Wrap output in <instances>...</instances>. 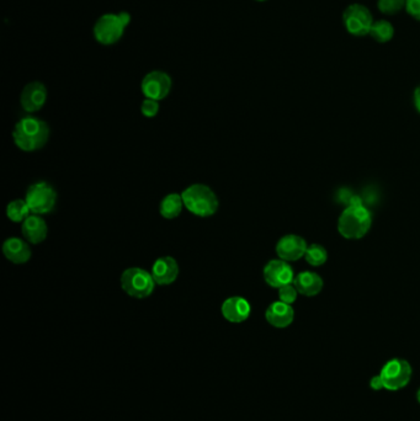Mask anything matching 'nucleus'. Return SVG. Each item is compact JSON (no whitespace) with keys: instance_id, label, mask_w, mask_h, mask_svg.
Here are the masks:
<instances>
[{"instance_id":"nucleus-28","label":"nucleus","mask_w":420,"mask_h":421,"mask_svg":"<svg viewBox=\"0 0 420 421\" xmlns=\"http://www.w3.org/2000/svg\"><path fill=\"white\" fill-rule=\"evenodd\" d=\"M414 106H416V111L420 113V85L416 87V92H414Z\"/></svg>"},{"instance_id":"nucleus-6","label":"nucleus","mask_w":420,"mask_h":421,"mask_svg":"<svg viewBox=\"0 0 420 421\" xmlns=\"http://www.w3.org/2000/svg\"><path fill=\"white\" fill-rule=\"evenodd\" d=\"M25 201L32 215H47L56 206L57 192L46 182H36L27 189Z\"/></svg>"},{"instance_id":"nucleus-3","label":"nucleus","mask_w":420,"mask_h":421,"mask_svg":"<svg viewBox=\"0 0 420 421\" xmlns=\"http://www.w3.org/2000/svg\"><path fill=\"white\" fill-rule=\"evenodd\" d=\"M181 197L187 210L201 218L215 215L220 206L215 192L202 184H194L187 187L181 194Z\"/></svg>"},{"instance_id":"nucleus-23","label":"nucleus","mask_w":420,"mask_h":421,"mask_svg":"<svg viewBox=\"0 0 420 421\" xmlns=\"http://www.w3.org/2000/svg\"><path fill=\"white\" fill-rule=\"evenodd\" d=\"M377 8L382 14L395 15L406 8V0H377Z\"/></svg>"},{"instance_id":"nucleus-19","label":"nucleus","mask_w":420,"mask_h":421,"mask_svg":"<svg viewBox=\"0 0 420 421\" xmlns=\"http://www.w3.org/2000/svg\"><path fill=\"white\" fill-rule=\"evenodd\" d=\"M183 197L179 194H169L161 200L159 205V213L166 220H174L180 215L181 210L184 208Z\"/></svg>"},{"instance_id":"nucleus-24","label":"nucleus","mask_w":420,"mask_h":421,"mask_svg":"<svg viewBox=\"0 0 420 421\" xmlns=\"http://www.w3.org/2000/svg\"><path fill=\"white\" fill-rule=\"evenodd\" d=\"M298 291L293 284H286L279 289V299L283 303L292 304L297 299Z\"/></svg>"},{"instance_id":"nucleus-11","label":"nucleus","mask_w":420,"mask_h":421,"mask_svg":"<svg viewBox=\"0 0 420 421\" xmlns=\"http://www.w3.org/2000/svg\"><path fill=\"white\" fill-rule=\"evenodd\" d=\"M47 100V89L41 82H31L27 84L20 95L21 108L26 113H37L44 108Z\"/></svg>"},{"instance_id":"nucleus-10","label":"nucleus","mask_w":420,"mask_h":421,"mask_svg":"<svg viewBox=\"0 0 420 421\" xmlns=\"http://www.w3.org/2000/svg\"><path fill=\"white\" fill-rule=\"evenodd\" d=\"M264 279L266 284L279 289L283 286L292 284L295 279L293 270L288 261L285 260H270L268 264L265 265Z\"/></svg>"},{"instance_id":"nucleus-26","label":"nucleus","mask_w":420,"mask_h":421,"mask_svg":"<svg viewBox=\"0 0 420 421\" xmlns=\"http://www.w3.org/2000/svg\"><path fill=\"white\" fill-rule=\"evenodd\" d=\"M406 10L413 19L420 21V0H406Z\"/></svg>"},{"instance_id":"nucleus-7","label":"nucleus","mask_w":420,"mask_h":421,"mask_svg":"<svg viewBox=\"0 0 420 421\" xmlns=\"http://www.w3.org/2000/svg\"><path fill=\"white\" fill-rule=\"evenodd\" d=\"M387 391H398L411 382V363L403 358H392L385 363L380 372Z\"/></svg>"},{"instance_id":"nucleus-22","label":"nucleus","mask_w":420,"mask_h":421,"mask_svg":"<svg viewBox=\"0 0 420 421\" xmlns=\"http://www.w3.org/2000/svg\"><path fill=\"white\" fill-rule=\"evenodd\" d=\"M306 261L312 266H321L326 264L328 259V253L323 245L312 244L308 246L304 254Z\"/></svg>"},{"instance_id":"nucleus-16","label":"nucleus","mask_w":420,"mask_h":421,"mask_svg":"<svg viewBox=\"0 0 420 421\" xmlns=\"http://www.w3.org/2000/svg\"><path fill=\"white\" fill-rule=\"evenodd\" d=\"M266 322L275 328H288L295 319V310L291 304L283 303L281 301L270 304L265 312Z\"/></svg>"},{"instance_id":"nucleus-5","label":"nucleus","mask_w":420,"mask_h":421,"mask_svg":"<svg viewBox=\"0 0 420 421\" xmlns=\"http://www.w3.org/2000/svg\"><path fill=\"white\" fill-rule=\"evenodd\" d=\"M120 284L125 294L136 299L149 297L156 287V282L152 277L151 272L141 268H130L125 270L121 275Z\"/></svg>"},{"instance_id":"nucleus-27","label":"nucleus","mask_w":420,"mask_h":421,"mask_svg":"<svg viewBox=\"0 0 420 421\" xmlns=\"http://www.w3.org/2000/svg\"><path fill=\"white\" fill-rule=\"evenodd\" d=\"M370 387H371L373 391H381V389H385L383 381H382L380 375H377L375 377L371 378V381H370Z\"/></svg>"},{"instance_id":"nucleus-29","label":"nucleus","mask_w":420,"mask_h":421,"mask_svg":"<svg viewBox=\"0 0 420 421\" xmlns=\"http://www.w3.org/2000/svg\"><path fill=\"white\" fill-rule=\"evenodd\" d=\"M416 401H418V403L420 404V388L418 389V392H416Z\"/></svg>"},{"instance_id":"nucleus-15","label":"nucleus","mask_w":420,"mask_h":421,"mask_svg":"<svg viewBox=\"0 0 420 421\" xmlns=\"http://www.w3.org/2000/svg\"><path fill=\"white\" fill-rule=\"evenodd\" d=\"M21 233L30 244L42 243L49 234V227L44 218L39 215H31L21 223Z\"/></svg>"},{"instance_id":"nucleus-30","label":"nucleus","mask_w":420,"mask_h":421,"mask_svg":"<svg viewBox=\"0 0 420 421\" xmlns=\"http://www.w3.org/2000/svg\"><path fill=\"white\" fill-rule=\"evenodd\" d=\"M257 1H266V0H257Z\"/></svg>"},{"instance_id":"nucleus-4","label":"nucleus","mask_w":420,"mask_h":421,"mask_svg":"<svg viewBox=\"0 0 420 421\" xmlns=\"http://www.w3.org/2000/svg\"><path fill=\"white\" fill-rule=\"evenodd\" d=\"M131 23V15L126 11L118 14H104L100 16L94 25V39L104 46H111L118 44L123 39L125 29Z\"/></svg>"},{"instance_id":"nucleus-1","label":"nucleus","mask_w":420,"mask_h":421,"mask_svg":"<svg viewBox=\"0 0 420 421\" xmlns=\"http://www.w3.org/2000/svg\"><path fill=\"white\" fill-rule=\"evenodd\" d=\"M13 138L16 147L23 152H36L49 142V125L44 120L26 116L15 125Z\"/></svg>"},{"instance_id":"nucleus-21","label":"nucleus","mask_w":420,"mask_h":421,"mask_svg":"<svg viewBox=\"0 0 420 421\" xmlns=\"http://www.w3.org/2000/svg\"><path fill=\"white\" fill-rule=\"evenodd\" d=\"M30 215L31 210L25 200H14L6 207V217L14 223H23Z\"/></svg>"},{"instance_id":"nucleus-20","label":"nucleus","mask_w":420,"mask_h":421,"mask_svg":"<svg viewBox=\"0 0 420 421\" xmlns=\"http://www.w3.org/2000/svg\"><path fill=\"white\" fill-rule=\"evenodd\" d=\"M369 34L371 36L372 39L377 41V42L386 44V42L393 39L395 27L387 20H377V21H373L371 30H370V34Z\"/></svg>"},{"instance_id":"nucleus-8","label":"nucleus","mask_w":420,"mask_h":421,"mask_svg":"<svg viewBox=\"0 0 420 421\" xmlns=\"http://www.w3.org/2000/svg\"><path fill=\"white\" fill-rule=\"evenodd\" d=\"M342 24L349 34L362 37L370 34L373 19L365 5L352 4L342 13Z\"/></svg>"},{"instance_id":"nucleus-14","label":"nucleus","mask_w":420,"mask_h":421,"mask_svg":"<svg viewBox=\"0 0 420 421\" xmlns=\"http://www.w3.org/2000/svg\"><path fill=\"white\" fill-rule=\"evenodd\" d=\"M221 312L223 318L230 323H243L249 318L252 307L247 299L240 296H235L226 299L221 307Z\"/></svg>"},{"instance_id":"nucleus-17","label":"nucleus","mask_w":420,"mask_h":421,"mask_svg":"<svg viewBox=\"0 0 420 421\" xmlns=\"http://www.w3.org/2000/svg\"><path fill=\"white\" fill-rule=\"evenodd\" d=\"M3 254L6 259L9 260L10 263L21 265L26 264L31 259L32 251H31L29 243H26L25 240L20 239V238H16V237H13L3 243Z\"/></svg>"},{"instance_id":"nucleus-18","label":"nucleus","mask_w":420,"mask_h":421,"mask_svg":"<svg viewBox=\"0 0 420 421\" xmlns=\"http://www.w3.org/2000/svg\"><path fill=\"white\" fill-rule=\"evenodd\" d=\"M293 286L297 289L298 294L307 296V297H313L322 291L323 279L316 272L304 271L295 277Z\"/></svg>"},{"instance_id":"nucleus-13","label":"nucleus","mask_w":420,"mask_h":421,"mask_svg":"<svg viewBox=\"0 0 420 421\" xmlns=\"http://www.w3.org/2000/svg\"><path fill=\"white\" fill-rule=\"evenodd\" d=\"M152 277L158 286H168L175 282L179 276V264L171 256H161L152 266Z\"/></svg>"},{"instance_id":"nucleus-2","label":"nucleus","mask_w":420,"mask_h":421,"mask_svg":"<svg viewBox=\"0 0 420 421\" xmlns=\"http://www.w3.org/2000/svg\"><path fill=\"white\" fill-rule=\"evenodd\" d=\"M370 210L362 205H349L338 220V230L345 239H362L371 228Z\"/></svg>"},{"instance_id":"nucleus-25","label":"nucleus","mask_w":420,"mask_h":421,"mask_svg":"<svg viewBox=\"0 0 420 421\" xmlns=\"http://www.w3.org/2000/svg\"><path fill=\"white\" fill-rule=\"evenodd\" d=\"M141 113L143 116L152 118H156L158 113H159V103L156 100H152V99H146L141 105Z\"/></svg>"},{"instance_id":"nucleus-9","label":"nucleus","mask_w":420,"mask_h":421,"mask_svg":"<svg viewBox=\"0 0 420 421\" xmlns=\"http://www.w3.org/2000/svg\"><path fill=\"white\" fill-rule=\"evenodd\" d=\"M171 84L169 74L161 70H152L142 79V93L146 99L161 101L171 93Z\"/></svg>"},{"instance_id":"nucleus-12","label":"nucleus","mask_w":420,"mask_h":421,"mask_svg":"<svg viewBox=\"0 0 420 421\" xmlns=\"http://www.w3.org/2000/svg\"><path fill=\"white\" fill-rule=\"evenodd\" d=\"M306 240L299 235L288 234L283 237L276 244V254L280 259L288 263L297 261L306 254Z\"/></svg>"}]
</instances>
